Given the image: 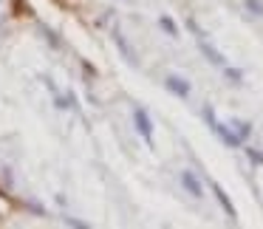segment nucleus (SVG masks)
I'll list each match as a JSON object with an SVG mask.
<instances>
[{
  "mask_svg": "<svg viewBox=\"0 0 263 229\" xmlns=\"http://www.w3.org/2000/svg\"><path fill=\"white\" fill-rule=\"evenodd\" d=\"M246 9H249L255 17H263V3L260 0H246Z\"/></svg>",
  "mask_w": 263,
  "mask_h": 229,
  "instance_id": "obj_10",
  "label": "nucleus"
},
{
  "mask_svg": "<svg viewBox=\"0 0 263 229\" xmlns=\"http://www.w3.org/2000/svg\"><path fill=\"white\" fill-rule=\"evenodd\" d=\"M204 119L210 122L212 133H215V136L221 139V142L227 144V147H240V144H243V142H240V136H238V133H232L227 125H223V122H218V119H215V110H212L210 105L204 108Z\"/></svg>",
  "mask_w": 263,
  "mask_h": 229,
  "instance_id": "obj_1",
  "label": "nucleus"
},
{
  "mask_svg": "<svg viewBox=\"0 0 263 229\" xmlns=\"http://www.w3.org/2000/svg\"><path fill=\"white\" fill-rule=\"evenodd\" d=\"M235 133H238L240 142H243V139L252 133V125H249V122H235Z\"/></svg>",
  "mask_w": 263,
  "mask_h": 229,
  "instance_id": "obj_9",
  "label": "nucleus"
},
{
  "mask_svg": "<svg viewBox=\"0 0 263 229\" xmlns=\"http://www.w3.org/2000/svg\"><path fill=\"white\" fill-rule=\"evenodd\" d=\"M190 29L195 31V43H198V48H201V51H204V57L210 60L212 65H218V68H223V65H227V60H223V54L218 51V48L212 46L210 40H206V34H204V31L198 29V26H195V20H190Z\"/></svg>",
  "mask_w": 263,
  "mask_h": 229,
  "instance_id": "obj_2",
  "label": "nucleus"
},
{
  "mask_svg": "<svg viewBox=\"0 0 263 229\" xmlns=\"http://www.w3.org/2000/svg\"><path fill=\"white\" fill-rule=\"evenodd\" d=\"M114 37H116V46L122 48V54H125V57L130 60L133 65H136V51H130V46H127V43H125V37H122V31H116Z\"/></svg>",
  "mask_w": 263,
  "mask_h": 229,
  "instance_id": "obj_7",
  "label": "nucleus"
},
{
  "mask_svg": "<svg viewBox=\"0 0 263 229\" xmlns=\"http://www.w3.org/2000/svg\"><path fill=\"white\" fill-rule=\"evenodd\" d=\"M181 187L187 189L193 198H204V187H201L198 176H195L193 170H184V173H181Z\"/></svg>",
  "mask_w": 263,
  "mask_h": 229,
  "instance_id": "obj_4",
  "label": "nucleus"
},
{
  "mask_svg": "<svg viewBox=\"0 0 263 229\" xmlns=\"http://www.w3.org/2000/svg\"><path fill=\"white\" fill-rule=\"evenodd\" d=\"M164 85H167V91H173L176 97H181V99H187V97H190V82H187V80H181V77H167Z\"/></svg>",
  "mask_w": 263,
  "mask_h": 229,
  "instance_id": "obj_5",
  "label": "nucleus"
},
{
  "mask_svg": "<svg viewBox=\"0 0 263 229\" xmlns=\"http://www.w3.org/2000/svg\"><path fill=\"white\" fill-rule=\"evenodd\" d=\"M212 193H215V198H218V204L223 206V212H227L229 218H238V212H235V206H232V201H229V195L223 193L221 187H218V184H212Z\"/></svg>",
  "mask_w": 263,
  "mask_h": 229,
  "instance_id": "obj_6",
  "label": "nucleus"
},
{
  "mask_svg": "<svg viewBox=\"0 0 263 229\" xmlns=\"http://www.w3.org/2000/svg\"><path fill=\"white\" fill-rule=\"evenodd\" d=\"M159 26H161V29H164V31H167V34H170V37H178V29H176V23H173V20L167 17V14H164V17L159 20Z\"/></svg>",
  "mask_w": 263,
  "mask_h": 229,
  "instance_id": "obj_8",
  "label": "nucleus"
},
{
  "mask_svg": "<svg viewBox=\"0 0 263 229\" xmlns=\"http://www.w3.org/2000/svg\"><path fill=\"white\" fill-rule=\"evenodd\" d=\"M223 71H227V77L235 82V85H240V80H243V74H240V71H235V68H227V65H223Z\"/></svg>",
  "mask_w": 263,
  "mask_h": 229,
  "instance_id": "obj_11",
  "label": "nucleus"
},
{
  "mask_svg": "<svg viewBox=\"0 0 263 229\" xmlns=\"http://www.w3.org/2000/svg\"><path fill=\"white\" fill-rule=\"evenodd\" d=\"M246 156H249V159L255 161V164H263V153H257V150H252V147H249V150H246Z\"/></svg>",
  "mask_w": 263,
  "mask_h": 229,
  "instance_id": "obj_12",
  "label": "nucleus"
},
{
  "mask_svg": "<svg viewBox=\"0 0 263 229\" xmlns=\"http://www.w3.org/2000/svg\"><path fill=\"white\" fill-rule=\"evenodd\" d=\"M133 119H136V130L142 133V139H144L147 144H153V122H150L147 110H144V108H136V110H133Z\"/></svg>",
  "mask_w": 263,
  "mask_h": 229,
  "instance_id": "obj_3",
  "label": "nucleus"
}]
</instances>
